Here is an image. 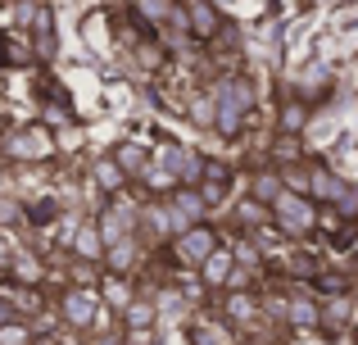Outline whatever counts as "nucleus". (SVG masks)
<instances>
[{
    "instance_id": "f257e3e1",
    "label": "nucleus",
    "mask_w": 358,
    "mask_h": 345,
    "mask_svg": "<svg viewBox=\"0 0 358 345\" xmlns=\"http://www.w3.org/2000/svg\"><path fill=\"white\" fill-rule=\"evenodd\" d=\"M55 309H59V323L73 332H100L105 328V295L96 291V286H64L59 300H55Z\"/></svg>"
},
{
    "instance_id": "f03ea898",
    "label": "nucleus",
    "mask_w": 358,
    "mask_h": 345,
    "mask_svg": "<svg viewBox=\"0 0 358 345\" xmlns=\"http://www.w3.org/2000/svg\"><path fill=\"white\" fill-rule=\"evenodd\" d=\"M317 218H322V204H313L308 195L299 191H281L277 204H272V227L290 241H304L317 232Z\"/></svg>"
},
{
    "instance_id": "7ed1b4c3",
    "label": "nucleus",
    "mask_w": 358,
    "mask_h": 345,
    "mask_svg": "<svg viewBox=\"0 0 358 345\" xmlns=\"http://www.w3.org/2000/svg\"><path fill=\"white\" fill-rule=\"evenodd\" d=\"M0 155L14 164H41V160H55V132L50 123H23L0 141Z\"/></svg>"
},
{
    "instance_id": "20e7f679",
    "label": "nucleus",
    "mask_w": 358,
    "mask_h": 345,
    "mask_svg": "<svg viewBox=\"0 0 358 345\" xmlns=\"http://www.w3.org/2000/svg\"><path fill=\"white\" fill-rule=\"evenodd\" d=\"M218 318L236 332L263 328V291H222L218 295Z\"/></svg>"
},
{
    "instance_id": "39448f33",
    "label": "nucleus",
    "mask_w": 358,
    "mask_h": 345,
    "mask_svg": "<svg viewBox=\"0 0 358 345\" xmlns=\"http://www.w3.org/2000/svg\"><path fill=\"white\" fill-rule=\"evenodd\" d=\"M286 328H295V332L322 328V295H313V282L286 286Z\"/></svg>"
},
{
    "instance_id": "423d86ee",
    "label": "nucleus",
    "mask_w": 358,
    "mask_h": 345,
    "mask_svg": "<svg viewBox=\"0 0 358 345\" xmlns=\"http://www.w3.org/2000/svg\"><path fill=\"white\" fill-rule=\"evenodd\" d=\"M218 246H222V237H218V227H213L209 218L195 223V227H186L182 237H173V255H177V264H186V268H200Z\"/></svg>"
},
{
    "instance_id": "0eeeda50",
    "label": "nucleus",
    "mask_w": 358,
    "mask_h": 345,
    "mask_svg": "<svg viewBox=\"0 0 358 345\" xmlns=\"http://www.w3.org/2000/svg\"><path fill=\"white\" fill-rule=\"evenodd\" d=\"M164 204H168V218H173V237H182L186 227L204 223V213H209V204H204L200 186H173Z\"/></svg>"
},
{
    "instance_id": "6e6552de",
    "label": "nucleus",
    "mask_w": 358,
    "mask_h": 345,
    "mask_svg": "<svg viewBox=\"0 0 358 345\" xmlns=\"http://www.w3.org/2000/svg\"><path fill=\"white\" fill-rule=\"evenodd\" d=\"M236 268H241V264H236V250H231L227 241H222V246L213 250V255L204 259V264L195 268V273H200V286H204V291L222 295V291L231 286V273H236Z\"/></svg>"
},
{
    "instance_id": "1a4fd4ad",
    "label": "nucleus",
    "mask_w": 358,
    "mask_h": 345,
    "mask_svg": "<svg viewBox=\"0 0 358 345\" xmlns=\"http://www.w3.org/2000/svg\"><path fill=\"white\" fill-rule=\"evenodd\" d=\"M350 191V182H345L341 173L336 169H327V164H308V200L313 204H322V209H331L336 200H341V195Z\"/></svg>"
},
{
    "instance_id": "9d476101",
    "label": "nucleus",
    "mask_w": 358,
    "mask_h": 345,
    "mask_svg": "<svg viewBox=\"0 0 358 345\" xmlns=\"http://www.w3.org/2000/svg\"><path fill=\"white\" fill-rule=\"evenodd\" d=\"M218 32H222V9L213 5V0H191V5H186V36L213 41Z\"/></svg>"
},
{
    "instance_id": "9b49d317",
    "label": "nucleus",
    "mask_w": 358,
    "mask_h": 345,
    "mask_svg": "<svg viewBox=\"0 0 358 345\" xmlns=\"http://www.w3.org/2000/svg\"><path fill=\"white\" fill-rule=\"evenodd\" d=\"M105 255H109V246H105V237H100V223L82 218L78 232H73V259H87V264L105 268Z\"/></svg>"
},
{
    "instance_id": "f8f14e48",
    "label": "nucleus",
    "mask_w": 358,
    "mask_h": 345,
    "mask_svg": "<svg viewBox=\"0 0 358 345\" xmlns=\"http://www.w3.org/2000/svg\"><path fill=\"white\" fill-rule=\"evenodd\" d=\"M354 314H358V304H354V295H350V291H341V295H322V332H327V337H336V332L354 328Z\"/></svg>"
},
{
    "instance_id": "ddd939ff",
    "label": "nucleus",
    "mask_w": 358,
    "mask_h": 345,
    "mask_svg": "<svg viewBox=\"0 0 358 345\" xmlns=\"http://www.w3.org/2000/svg\"><path fill=\"white\" fill-rule=\"evenodd\" d=\"M155 323H159V304H155V295H145V291H136V300L118 314L122 332H145V328H155Z\"/></svg>"
},
{
    "instance_id": "4468645a",
    "label": "nucleus",
    "mask_w": 358,
    "mask_h": 345,
    "mask_svg": "<svg viewBox=\"0 0 358 345\" xmlns=\"http://www.w3.org/2000/svg\"><path fill=\"white\" fill-rule=\"evenodd\" d=\"M245 191H250V200H259V204H268V209H272V204H277V195L286 191V182H281V169H277V164H272V169H254Z\"/></svg>"
},
{
    "instance_id": "2eb2a0df",
    "label": "nucleus",
    "mask_w": 358,
    "mask_h": 345,
    "mask_svg": "<svg viewBox=\"0 0 358 345\" xmlns=\"http://www.w3.org/2000/svg\"><path fill=\"white\" fill-rule=\"evenodd\" d=\"M5 277H9V282H18V286H41L45 282V268H41V259H36L32 250L18 246L14 259H9V268H5Z\"/></svg>"
},
{
    "instance_id": "dca6fc26",
    "label": "nucleus",
    "mask_w": 358,
    "mask_h": 345,
    "mask_svg": "<svg viewBox=\"0 0 358 345\" xmlns=\"http://www.w3.org/2000/svg\"><path fill=\"white\" fill-rule=\"evenodd\" d=\"M109 155H114V164H118L127 177H141V173L150 169V146H145V141H118Z\"/></svg>"
},
{
    "instance_id": "f3484780",
    "label": "nucleus",
    "mask_w": 358,
    "mask_h": 345,
    "mask_svg": "<svg viewBox=\"0 0 358 345\" xmlns=\"http://www.w3.org/2000/svg\"><path fill=\"white\" fill-rule=\"evenodd\" d=\"M91 177H96L100 195H109V200L127 191V173H122L118 164H114V155H100V160H96V169H91Z\"/></svg>"
},
{
    "instance_id": "a211bd4d",
    "label": "nucleus",
    "mask_w": 358,
    "mask_h": 345,
    "mask_svg": "<svg viewBox=\"0 0 358 345\" xmlns=\"http://www.w3.org/2000/svg\"><path fill=\"white\" fill-rule=\"evenodd\" d=\"M32 50H36V59H55V50H59L50 9H36V18H32Z\"/></svg>"
},
{
    "instance_id": "6ab92c4d",
    "label": "nucleus",
    "mask_w": 358,
    "mask_h": 345,
    "mask_svg": "<svg viewBox=\"0 0 358 345\" xmlns=\"http://www.w3.org/2000/svg\"><path fill=\"white\" fill-rule=\"evenodd\" d=\"M136 259H141V241H136V237H127V241H118V246H109V255H105V273L127 277L131 268H136Z\"/></svg>"
},
{
    "instance_id": "aec40b11",
    "label": "nucleus",
    "mask_w": 358,
    "mask_h": 345,
    "mask_svg": "<svg viewBox=\"0 0 358 345\" xmlns=\"http://www.w3.org/2000/svg\"><path fill=\"white\" fill-rule=\"evenodd\" d=\"M308 114H313V105H308V100H286V105L277 109V132L299 136L308 127Z\"/></svg>"
},
{
    "instance_id": "412c9836",
    "label": "nucleus",
    "mask_w": 358,
    "mask_h": 345,
    "mask_svg": "<svg viewBox=\"0 0 358 345\" xmlns=\"http://www.w3.org/2000/svg\"><path fill=\"white\" fill-rule=\"evenodd\" d=\"M231 332L236 328H227L222 318H200V323H191V345H236Z\"/></svg>"
},
{
    "instance_id": "4be33fe9",
    "label": "nucleus",
    "mask_w": 358,
    "mask_h": 345,
    "mask_svg": "<svg viewBox=\"0 0 358 345\" xmlns=\"http://www.w3.org/2000/svg\"><path fill=\"white\" fill-rule=\"evenodd\" d=\"M231 213H236V227H245V232H259V227H268V223H272V209H268V204H259V200H250V195H245Z\"/></svg>"
},
{
    "instance_id": "5701e85b",
    "label": "nucleus",
    "mask_w": 358,
    "mask_h": 345,
    "mask_svg": "<svg viewBox=\"0 0 358 345\" xmlns=\"http://www.w3.org/2000/svg\"><path fill=\"white\" fill-rule=\"evenodd\" d=\"M213 96H218V91H213ZM245 118H250V114H245L241 105H231V100H222V96H218V123H213V132H222V136L231 141V136H241Z\"/></svg>"
},
{
    "instance_id": "b1692460",
    "label": "nucleus",
    "mask_w": 358,
    "mask_h": 345,
    "mask_svg": "<svg viewBox=\"0 0 358 345\" xmlns=\"http://www.w3.org/2000/svg\"><path fill=\"white\" fill-rule=\"evenodd\" d=\"M227 191H231V173L227 177H204V182H200V195H204L209 209H218V204L227 200Z\"/></svg>"
},
{
    "instance_id": "393cba45",
    "label": "nucleus",
    "mask_w": 358,
    "mask_h": 345,
    "mask_svg": "<svg viewBox=\"0 0 358 345\" xmlns=\"http://www.w3.org/2000/svg\"><path fill=\"white\" fill-rule=\"evenodd\" d=\"M272 160H277V169H286V164H299V136L277 132V141H272Z\"/></svg>"
},
{
    "instance_id": "a878e982",
    "label": "nucleus",
    "mask_w": 358,
    "mask_h": 345,
    "mask_svg": "<svg viewBox=\"0 0 358 345\" xmlns=\"http://www.w3.org/2000/svg\"><path fill=\"white\" fill-rule=\"evenodd\" d=\"M105 300L118 304V314H122L131 300H136V291H127V277H114V273H109V277H105Z\"/></svg>"
},
{
    "instance_id": "bb28decb",
    "label": "nucleus",
    "mask_w": 358,
    "mask_h": 345,
    "mask_svg": "<svg viewBox=\"0 0 358 345\" xmlns=\"http://www.w3.org/2000/svg\"><path fill=\"white\" fill-rule=\"evenodd\" d=\"M32 328H27V318H14V323H0V345H32Z\"/></svg>"
},
{
    "instance_id": "cd10ccee",
    "label": "nucleus",
    "mask_w": 358,
    "mask_h": 345,
    "mask_svg": "<svg viewBox=\"0 0 358 345\" xmlns=\"http://www.w3.org/2000/svg\"><path fill=\"white\" fill-rule=\"evenodd\" d=\"M191 118L200 127H213V123H218V96H195L191 100Z\"/></svg>"
},
{
    "instance_id": "c85d7f7f",
    "label": "nucleus",
    "mask_w": 358,
    "mask_h": 345,
    "mask_svg": "<svg viewBox=\"0 0 358 345\" xmlns=\"http://www.w3.org/2000/svg\"><path fill=\"white\" fill-rule=\"evenodd\" d=\"M23 213H27V223H32V227H45V223L59 218V204H55V200H32Z\"/></svg>"
},
{
    "instance_id": "c756f323",
    "label": "nucleus",
    "mask_w": 358,
    "mask_h": 345,
    "mask_svg": "<svg viewBox=\"0 0 358 345\" xmlns=\"http://www.w3.org/2000/svg\"><path fill=\"white\" fill-rule=\"evenodd\" d=\"M281 182H286V191L308 195V164H286V169H281Z\"/></svg>"
},
{
    "instance_id": "7c9ffc66",
    "label": "nucleus",
    "mask_w": 358,
    "mask_h": 345,
    "mask_svg": "<svg viewBox=\"0 0 358 345\" xmlns=\"http://www.w3.org/2000/svg\"><path fill=\"white\" fill-rule=\"evenodd\" d=\"M141 14H145L155 27H164L168 14H173V0H141Z\"/></svg>"
},
{
    "instance_id": "2f4dec72",
    "label": "nucleus",
    "mask_w": 358,
    "mask_h": 345,
    "mask_svg": "<svg viewBox=\"0 0 358 345\" xmlns=\"http://www.w3.org/2000/svg\"><path fill=\"white\" fill-rule=\"evenodd\" d=\"M331 209H336V213H341V218H345V223H354V218H358V186H354V182H350V191H345V195H341V200H336V204H331Z\"/></svg>"
},
{
    "instance_id": "473e14b6",
    "label": "nucleus",
    "mask_w": 358,
    "mask_h": 345,
    "mask_svg": "<svg viewBox=\"0 0 358 345\" xmlns=\"http://www.w3.org/2000/svg\"><path fill=\"white\" fill-rule=\"evenodd\" d=\"M155 328H145V332H122V345H155Z\"/></svg>"
},
{
    "instance_id": "72a5a7b5",
    "label": "nucleus",
    "mask_w": 358,
    "mask_h": 345,
    "mask_svg": "<svg viewBox=\"0 0 358 345\" xmlns=\"http://www.w3.org/2000/svg\"><path fill=\"white\" fill-rule=\"evenodd\" d=\"M14 318H18L14 304H9V300H5V291H0V323H14Z\"/></svg>"
},
{
    "instance_id": "f704fd0d",
    "label": "nucleus",
    "mask_w": 358,
    "mask_h": 345,
    "mask_svg": "<svg viewBox=\"0 0 358 345\" xmlns=\"http://www.w3.org/2000/svg\"><path fill=\"white\" fill-rule=\"evenodd\" d=\"M32 345H59V341H55V337H36Z\"/></svg>"
},
{
    "instance_id": "c9c22d12",
    "label": "nucleus",
    "mask_w": 358,
    "mask_h": 345,
    "mask_svg": "<svg viewBox=\"0 0 358 345\" xmlns=\"http://www.w3.org/2000/svg\"><path fill=\"white\" fill-rule=\"evenodd\" d=\"M354 337H358V314H354Z\"/></svg>"
}]
</instances>
